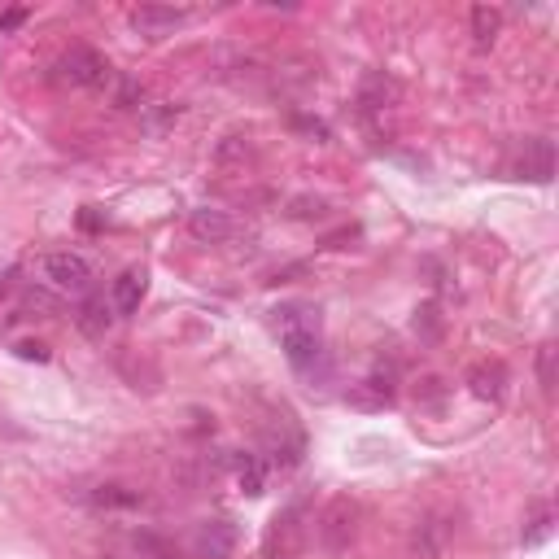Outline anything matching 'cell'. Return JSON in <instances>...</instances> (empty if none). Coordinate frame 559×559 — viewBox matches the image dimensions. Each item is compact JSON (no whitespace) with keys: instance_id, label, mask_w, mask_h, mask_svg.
I'll return each mask as SVG.
<instances>
[{"instance_id":"3957f363","label":"cell","mask_w":559,"mask_h":559,"mask_svg":"<svg viewBox=\"0 0 559 559\" xmlns=\"http://www.w3.org/2000/svg\"><path fill=\"white\" fill-rule=\"evenodd\" d=\"M57 75H62L66 83H75V88H88V92H110L118 75H114V66L105 62V57L97 49H70L62 62H57Z\"/></svg>"},{"instance_id":"9c48e42d","label":"cell","mask_w":559,"mask_h":559,"mask_svg":"<svg viewBox=\"0 0 559 559\" xmlns=\"http://www.w3.org/2000/svg\"><path fill=\"white\" fill-rule=\"evenodd\" d=\"M232 472H236V485H241L249 498H258L267 490V459L263 455H236Z\"/></svg>"},{"instance_id":"5b68a950","label":"cell","mask_w":559,"mask_h":559,"mask_svg":"<svg viewBox=\"0 0 559 559\" xmlns=\"http://www.w3.org/2000/svg\"><path fill=\"white\" fill-rule=\"evenodd\" d=\"M188 232L206 245H223L236 236V219L219 206H197V210H188Z\"/></svg>"},{"instance_id":"2e32d148","label":"cell","mask_w":559,"mask_h":559,"mask_svg":"<svg viewBox=\"0 0 559 559\" xmlns=\"http://www.w3.org/2000/svg\"><path fill=\"white\" fill-rule=\"evenodd\" d=\"M114 88H118V92H114V101L123 105V110H132V105H136V97H140V83H136V79H118Z\"/></svg>"},{"instance_id":"9a60e30c","label":"cell","mask_w":559,"mask_h":559,"mask_svg":"<svg viewBox=\"0 0 559 559\" xmlns=\"http://www.w3.org/2000/svg\"><path fill=\"white\" fill-rule=\"evenodd\" d=\"M551 525H555L551 511H538V516L529 520V529H525V546H542L546 538H551Z\"/></svg>"},{"instance_id":"30bf717a","label":"cell","mask_w":559,"mask_h":559,"mask_svg":"<svg viewBox=\"0 0 559 559\" xmlns=\"http://www.w3.org/2000/svg\"><path fill=\"white\" fill-rule=\"evenodd\" d=\"M472 394H477V398H503V380H507V372H503V367H498V363H490V367H472Z\"/></svg>"},{"instance_id":"4fadbf2b","label":"cell","mask_w":559,"mask_h":559,"mask_svg":"<svg viewBox=\"0 0 559 559\" xmlns=\"http://www.w3.org/2000/svg\"><path fill=\"white\" fill-rule=\"evenodd\" d=\"M92 498H97V507H136V503H145V498H140L136 490H127V485H101Z\"/></svg>"},{"instance_id":"7a4b0ae2","label":"cell","mask_w":559,"mask_h":559,"mask_svg":"<svg viewBox=\"0 0 559 559\" xmlns=\"http://www.w3.org/2000/svg\"><path fill=\"white\" fill-rule=\"evenodd\" d=\"M35 280L62 297H83L92 289V280H97V271H92V263L83 254H75V249H53V254L35 258Z\"/></svg>"},{"instance_id":"5bb4252c","label":"cell","mask_w":559,"mask_h":559,"mask_svg":"<svg viewBox=\"0 0 559 559\" xmlns=\"http://www.w3.org/2000/svg\"><path fill=\"white\" fill-rule=\"evenodd\" d=\"M180 118V105H171V101H162V105H149L145 110V132H153V136H162L166 127Z\"/></svg>"},{"instance_id":"8fae6325","label":"cell","mask_w":559,"mask_h":559,"mask_svg":"<svg viewBox=\"0 0 559 559\" xmlns=\"http://www.w3.org/2000/svg\"><path fill=\"white\" fill-rule=\"evenodd\" d=\"M498 27H503V14H498V9H490V5L472 9V40H477L481 49H490V44H494Z\"/></svg>"},{"instance_id":"e0dca14e","label":"cell","mask_w":559,"mask_h":559,"mask_svg":"<svg viewBox=\"0 0 559 559\" xmlns=\"http://www.w3.org/2000/svg\"><path fill=\"white\" fill-rule=\"evenodd\" d=\"M551 346H542V354H538V372H542V389H546V394H551V389H555V372H551Z\"/></svg>"},{"instance_id":"d6986e66","label":"cell","mask_w":559,"mask_h":559,"mask_svg":"<svg viewBox=\"0 0 559 559\" xmlns=\"http://www.w3.org/2000/svg\"><path fill=\"white\" fill-rule=\"evenodd\" d=\"M22 18H27V14H22V9H9V14H0V31H9V27H18V22Z\"/></svg>"},{"instance_id":"ba28073f","label":"cell","mask_w":559,"mask_h":559,"mask_svg":"<svg viewBox=\"0 0 559 559\" xmlns=\"http://www.w3.org/2000/svg\"><path fill=\"white\" fill-rule=\"evenodd\" d=\"M516 171L525 175V180H538L546 184L555 175V145L546 136H533L525 140V153H520V162H516Z\"/></svg>"},{"instance_id":"277c9868","label":"cell","mask_w":559,"mask_h":559,"mask_svg":"<svg viewBox=\"0 0 559 559\" xmlns=\"http://www.w3.org/2000/svg\"><path fill=\"white\" fill-rule=\"evenodd\" d=\"M193 18L188 9H175V5H140L132 9V31L145 35V40H162V35H175L184 22Z\"/></svg>"},{"instance_id":"7c38bea8","label":"cell","mask_w":559,"mask_h":559,"mask_svg":"<svg viewBox=\"0 0 559 559\" xmlns=\"http://www.w3.org/2000/svg\"><path fill=\"white\" fill-rule=\"evenodd\" d=\"M105 324H110V306H105L101 297H92V302L83 306V315H79V328L88 332V337H101Z\"/></svg>"},{"instance_id":"52a82bcc","label":"cell","mask_w":559,"mask_h":559,"mask_svg":"<svg viewBox=\"0 0 559 559\" xmlns=\"http://www.w3.org/2000/svg\"><path fill=\"white\" fill-rule=\"evenodd\" d=\"M145 284H149L145 271H140V267H127L123 276L110 284V311H114V315H136L140 302H145Z\"/></svg>"},{"instance_id":"8992f818","label":"cell","mask_w":559,"mask_h":559,"mask_svg":"<svg viewBox=\"0 0 559 559\" xmlns=\"http://www.w3.org/2000/svg\"><path fill=\"white\" fill-rule=\"evenodd\" d=\"M193 551L197 559H228L236 551V529L228 520H201L193 533Z\"/></svg>"},{"instance_id":"ac0fdd59","label":"cell","mask_w":559,"mask_h":559,"mask_svg":"<svg viewBox=\"0 0 559 559\" xmlns=\"http://www.w3.org/2000/svg\"><path fill=\"white\" fill-rule=\"evenodd\" d=\"M18 354H22V359H49V350H44V346H31V341H22V346H18Z\"/></svg>"},{"instance_id":"6da1fadb","label":"cell","mask_w":559,"mask_h":559,"mask_svg":"<svg viewBox=\"0 0 559 559\" xmlns=\"http://www.w3.org/2000/svg\"><path fill=\"white\" fill-rule=\"evenodd\" d=\"M276 332H280V346L284 359L293 363V372H311L324 354V337H319V311L306 302H289L276 311Z\"/></svg>"}]
</instances>
